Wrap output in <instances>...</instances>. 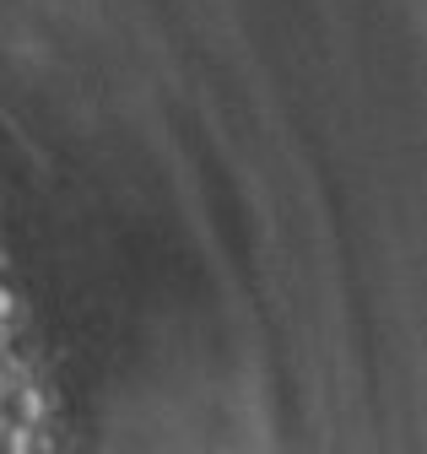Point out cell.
<instances>
[{"label":"cell","mask_w":427,"mask_h":454,"mask_svg":"<svg viewBox=\"0 0 427 454\" xmlns=\"http://www.w3.org/2000/svg\"><path fill=\"white\" fill-rule=\"evenodd\" d=\"M6 417L12 422H27V427L43 422V395H38V384H12L6 389Z\"/></svg>","instance_id":"obj_1"},{"label":"cell","mask_w":427,"mask_h":454,"mask_svg":"<svg viewBox=\"0 0 427 454\" xmlns=\"http://www.w3.org/2000/svg\"><path fill=\"white\" fill-rule=\"evenodd\" d=\"M33 433H38V427H27V422H12V417H6V422H0V454H33V443H38Z\"/></svg>","instance_id":"obj_2"},{"label":"cell","mask_w":427,"mask_h":454,"mask_svg":"<svg viewBox=\"0 0 427 454\" xmlns=\"http://www.w3.org/2000/svg\"><path fill=\"white\" fill-rule=\"evenodd\" d=\"M17 319V298H12V287H0V325H12Z\"/></svg>","instance_id":"obj_3"}]
</instances>
